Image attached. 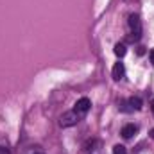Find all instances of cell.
<instances>
[{
    "instance_id": "obj_1",
    "label": "cell",
    "mask_w": 154,
    "mask_h": 154,
    "mask_svg": "<svg viewBox=\"0 0 154 154\" xmlns=\"http://www.w3.org/2000/svg\"><path fill=\"white\" fill-rule=\"evenodd\" d=\"M129 29H131V41H138L142 38V20L138 14L129 16Z\"/></svg>"
},
{
    "instance_id": "obj_2",
    "label": "cell",
    "mask_w": 154,
    "mask_h": 154,
    "mask_svg": "<svg viewBox=\"0 0 154 154\" xmlns=\"http://www.w3.org/2000/svg\"><path fill=\"white\" fill-rule=\"evenodd\" d=\"M79 120H81V115L77 111H66L59 118V125L61 127H74V125L79 124Z\"/></svg>"
},
{
    "instance_id": "obj_3",
    "label": "cell",
    "mask_w": 154,
    "mask_h": 154,
    "mask_svg": "<svg viewBox=\"0 0 154 154\" xmlns=\"http://www.w3.org/2000/svg\"><path fill=\"white\" fill-rule=\"evenodd\" d=\"M90 108H91V100L88 99V97H82V99H79L75 102V108H74V111H77L79 115H86L88 111H90Z\"/></svg>"
},
{
    "instance_id": "obj_4",
    "label": "cell",
    "mask_w": 154,
    "mask_h": 154,
    "mask_svg": "<svg viewBox=\"0 0 154 154\" xmlns=\"http://www.w3.org/2000/svg\"><path fill=\"white\" fill-rule=\"evenodd\" d=\"M136 133H138V125H134V124H127V125L122 127V133H120V134H122L125 140H129V138H133Z\"/></svg>"
},
{
    "instance_id": "obj_5",
    "label": "cell",
    "mask_w": 154,
    "mask_h": 154,
    "mask_svg": "<svg viewBox=\"0 0 154 154\" xmlns=\"http://www.w3.org/2000/svg\"><path fill=\"white\" fill-rule=\"evenodd\" d=\"M111 75L115 81H122L124 75H125V66H124V63H115V66H113V70H111Z\"/></svg>"
},
{
    "instance_id": "obj_6",
    "label": "cell",
    "mask_w": 154,
    "mask_h": 154,
    "mask_svg": "<svg viewBox=\"0 0 154 154\" xmlns=\"http://www.w3.org/2000/svg\"><path fill=\"white\" fill-rule=\"evenodd\" d=\"M127 104L131 106V109H133V111L142 109V99H140V97H131V99H127Z\"/></svg>"
},
{
    "instance_id": "obj_7",
    "label": "cell",
    "mask_w": 154,
    "mask_h": 154,
    "mask_svg": "<svg viewBox=\"0 0 154 154\" xmlns=\"http://www.w3.org/2000/svg\"><path fill=\"white\" fill-rule=\"evenodd\" d=\"M115 54L118 57H124V56L127 54V47H125L124 43H116L115 45Z\"/></svg>"
},
{
    "instance_id": "obj_8",
    "label": "cell",
    "mask_w": 154,
    "mask_h": 154,
    "mask_svg": "<svg viewBox=\"0 0 154 154\" xmlns=\"http://www.w3.org/2000/svg\"><path fill=\"white\" fill-rule=\"evenodd\" d=\"M113 154H127V149H125L124 145H120V143H118V145L113 147Z\"/></svg>"
},
{
    "instance_id": "obj_9",
    "label": "cell",
    "mask_w": 154,
    "mask_h": 154,
    "mask_svg": "<svg viewBox=\"0 0 154 154\" xmlns=\"http://www.w3.org/2000/svg\"><path fill=\"white\" fill-rule=\"evenodd\" d=\"M120 109H122V111H125V113H131V111H133V109H131V106L127 104V100H122V102H120Z\"/></svg>"
},
{
    "instance_id": "obj_10",
    "label": "cell",
    "mask_w": 154,
    "mask_h": 154,
    "mask_svg": "<svg viewBox=\"0 0 154 154\" xmlns=\"http://www.w3.org/2000/svg\"><path fill=\"white\" fill-rule=\"evenodd\" d=\"M0 154H11V151L7 147H0Z\"/></svg>"
},
{
    "instance_id": "obj_11",
    "label": "cell",
    "mask_w": 154,
    "mask_h": 154,
    "mask_svg": "<svg viewBox=\"0 0 154 154\" xmlns=\"http://www.w3.org/2000/svg\"><path fill=\"white\" fill-rule=\"evenodd\" d=\"M149 136H151V138H152V140H154V127H152V129H151V131H149Z\"/></svg>"
},
{
    "instance_id": "obj_12",
    "label": "cell",
    "mask_w": 154,
    "mask_h": 154,
    "mask_svg": "<svg viewBox=\"0 0 154 154\" xmlns=\"http://www.w3.org/2000/svg\"><path fill=\"white\" fill-rule=\"evenodd\" d=\"M151 61H152V65H154V48L151 50Z\"/></svg>"
},
{
    "instance_id": "obj_13",
    "label": "cell",
    "mask_w": 154,
    "mask_h": 154,
    "mask_svg": "<svg viewBox=\"0 0 154 154\" xmlns=\"http://www.w3.org/2000/svg\"><path fill=\"white\" fill-rule=\"evenodd\" d=\"M151 109H152V113H154V99L151 100Z\"/></svg>"
},
{
    "instance_id": "obj_14",
    "label": "cell",
    "mask_w": 154,
    "mask_h": 154,
    "mask_svg": "<svg viewBox=\"0 0 154 154\" xmlns=\"http://www.w3.org/2000/svg\"><path fill=\"white\" fill-rule=\"evenodd\" d=\"M31 154H43V152H39V151H34V152H31Z\"/></svg>"
}]
</instances>
